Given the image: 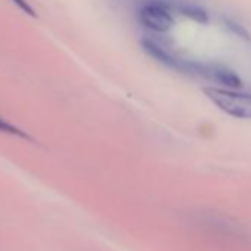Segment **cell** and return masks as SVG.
<instances>
[{
    "label": "cell",
    "mask_w": 251,
    "mask_h": 251,
    "mask_svg": "<svg viewBox=\"0 0 251 251\" xmlns=\"http://www.w3.org/2000/svg\"><path fill=\"white\" fill-rule=\"evenodd\" d=\"M0 133H6V135H11V136H17V138H21V139H27V141H33L31 136H28L25 132H23L21 129L15 127L14 124H11L9 121H6L5 118L0 117Z\"/></svg>",
    "instance_id": "cell-4"
},
{
    "label": "cell",
    "mask_w": 251,
    "mask_h": 251,
    "mask_svg": "<svg viewBox=\"0 0 251 251\" xmlns=\"http://www.w3.org/2000/svg\"><path fill=\"white\" fill-rule=\"evenodd\" d=\"M139 23L157 33H164L172 28L173 17L167 5L161 2H148L138 12Z\"/></svg>",
    "instance_id": "cell-2"
},
{
    "label": "cell",
    "mask_w": 251,
    "mask_h": 251,
    "mask_svg": "<svg viewBox=\"0 0 251 251\" xmlns=\"http://www.w3.org/2000/svg\"><path fill=\"white\" fill-rule=\"evenodd\" d=\"M12 3H15L17 5V8L20 9V11H23L24 14H27V15H30V17H37L36 15V11L33 9V6L27 2V0H11Z\"/></svg>",
    "instance_id": "cell-6"
},
{
    "label": "cell",
    "mask_w": 251,
    "mask_h": 251,
    "mask_svg": "<svg viewBox=\"0 0 251 251\" xmlns=\"http://www.w3.org/2000/svg\"><path fill=\"white\" fill-rule=\"evenodd\" d=\"M207 98L223 112L230 117L248 120L251 118V95L241 93L233 89L223 87H204Z\"/></svg>",
    "instance_id": "cell-1"
},
{
    "label": "cell",
    "mask_w": 251,
    "mask_h": 251,
    "mask_svg": "<svg viewBox=\"0 0 251 251\" xmlns=\"http://www.w3.org/2000/svg\"><path fill=\"white\" fill-rule=\"evenodd\" d=\"M182 14L198 21V23H207V14L200 9V8H195V6H185L182 8Z\"/></svg>",
    "instance_id": "cell-5"
},
{
    "label": "cell",
    "mask_w": 251,
    "mask_h": 251,
    "mask_svg": "<svg viewBox=\"0 0 251 251\" xmlns=\"http://www.w3.org/2000/svg\"><path fill=\"white\" fill-rule=\"evenodd\" d=\"M195 74L202 75L205 78H210L214 83L223 84L226 87L232 89H239L242 86V81L239 77L229 68L223 65H202V64H195Z\"/></svg>",
    "instance_id": "cell-3"
}]
</instances>
